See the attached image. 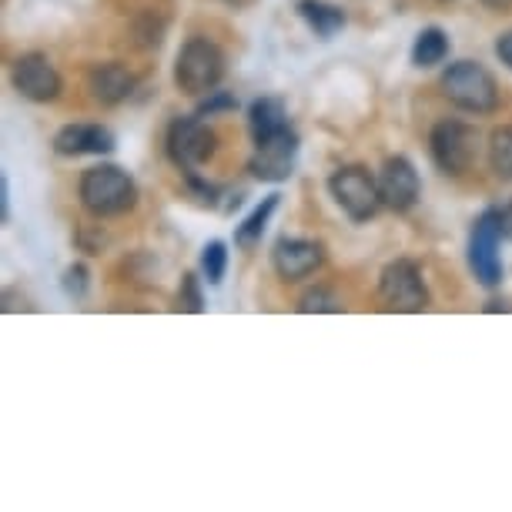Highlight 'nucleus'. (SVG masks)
Wrapping results in <instances>:
<instances>
[{"mask_svg":"<svg viewBox=\"0 0 512 512\" xmlns=\"http://www.w3.org/2000/svg\"><path fill=\"white\" fill-rule=\"evenodd\" d=\"M77 195H81V205L98 218L124 215L138 205V185L118 164H94L84 171Z\"/></svg>","mask_w":512,"mask_h":512,"instance_id":"f257e3e1","label":"nucleus"},{"mask_svg":"<svg viewBox=\"0 0 512 512\" xmlns=\"http://www.w3.org/2000/svg\"><path fill=\"white\" fill-rule=\"evenodd\" d=\"M442 94L469 114H492L499 108V84L479 61H456L442 74Z\"/></svg>","mask_w":512,"mask_h":512,"instance_id":"f03ea898","label":"nucleus"},{"mask_svg":"<svg viewBox=\"0 0 512 512\" xmlns=\"http://www.w3.org/2000/svg\"><path fill=\"white\" fill-rule=\"evenodd\" d=\"M221 77H225V54L208 37H191L178 51L175 61V84L191 98L218 91Z\"/></svg>","mask_w":512,"mask_h":512,"instance_id":"7ed1b4c3","label":"nucleus"},{"mask_svg":"<svg viewBox=\"0 0 512 512\" xmlns=\"http://www.w3.org/2000/svg\"><path fill=\"white\" fill-rule=\"evenodd\" d=\"M328 191H332L335 205L345 211L352 221H369L375 211L382 208V191L379 178H372L369 168L362 164H345L328 178Z\"/></svg>","mask_w":512,"mask_h":512,"instance_id":"20e7f679","label":"nucleus"},{"mask_svg":"<svg viewBox=\"0 0 512 512\" xmlns=\"http://www.w3.org/2000/svg\"><path fill=\"white\" fill-rule=\"evenodd\" d=\"M506 238L499 225V208H486L469 231V268L482 288H496L502 282L499 241Z\"/></svg>","mask_w":512,"mask_h":512,"instance_id":"39448f33","label":"nucleus"},{"mask_svg":"<svg viewBox=\"0 0 512 512\" xmlns=\"http://www.w3.org/2000/svg\"><path fill=\"white\" fill-rule=\"evenodd\" d=\"M429 151H432V161L439 164V171H446V175H466L472 168V161H476L479 134L476 128H469V124L446 118L432 128Z\"/></svg>","mask_w":512,"mask_h":512,"instance_id":"423d86ee","label":"nucleus"},{"mask_svg":"<svg viewBox=\"0 0 512 512\" xmlns=\"http://www.w3.org/2000/svg\"><path fill=\"white\" fill-rule=\"evenodd\" d=\"M379 298L389 312H425L429 308V288L419 272V265L409 258L385 265L379 278Z\"/></svg>","mask_w":512,"mask_h":512,"instance_id":"0eeeda50","label":"nucleus"},{"mask_svg":"<svg viewBox=\"0 0 512 512\" xmlns=\"http://www.w3.org/2000/svg\"><path fill=\"white\" fill-rule=\"evenodd\" d=\"M215 131L208 128L205 118H175L168 128V154L171 161L178 164L188 175H198V164H205L211 154H215Z\"/></svg>","mask_w":512,"mask_h":512,"instance_id":"6e6552de","label":"nucleus"},{"mask_svg":"<svg viewBox=\"0 0 512 512\" xmlns=\"http://www.w3.org/2000/svg\"><path fill=\"white\" fill-rule=\"evenodd\" d=\"M295 158H298V134L292 128L272 134L265 141H255V154L248 161V171L258 181H268V185H278V181H288L295 171Z\"/></svg>","mask_w":512,"mask_h":512,"instance_id":"1a4fd4ad","label":"nucleus"},{"mask_svg":"<svg viewBox=\"0 0 512 512\" xmlns=\"http://www.w3.org/2000/svg\"><path fill=\"white\" fill-rule=\"evenodd\" d=\"M11 81H14V91L21 94V98L34 101V104L54 101L64 88V81H61V74H57V67L51 64V57L37 54V51L17 57Z\"/></svg>","mask_w":512,"mask_h":512,"instance_id":"9d476101","label":"nucleus"},{"mask_svg":"<svg viewBox=\"0 0 512 512\" xmlns=\"http://www.w3.org/2000/svg\"><path fill=\"white\" fill-rule=\"evenodd\" d=\"M379 191H382V205L395 211V215L412 211L415 201L422 195V181H419L415 164L409 158H402V154L389 158L379 171Z\"/></svg>","mask_w":512,"mask_h":512,"instance_id":"9b49d317","label":"nucleus"},{"mask_svg":"<svg viewBox=\"0 0 512 512\" xmlns=\"http://www.w3.org/2000/svg\"><path fill=\"white\" fill-rule=\"evenodd\" d=\"M325 262V248L312 238H282L272 248V265L282 282H302Z\"/></svg>","mask_w":512,"mask_h":512,"instance_id":"f8f14e48","label":"nucleus"},{"mask_svg":"<svg viewBox=\"0 0 512 512\" xmlns=\"http://www.w3.org/2000/svg\"><path fill=\"white\" fill-rule=\"evenodd\" d=\"M118 148L114 134L101 124H67L54 134V151L61 158H81V154H111Z\"/></svg>","mask_w":512,"mask_h":512,"instance_id":"ddd939ff","label":"nucleus"},{"mask_svg":"<svg viewBox=\"0 0 512 512\" xmlns=\"http://www.w3.org/2000/svg\"><path fill=\"white\" fill-rule=\"evenodd\" d=\"M88 91L104 108H118L121 101H128L134 94V74L118 61L98 64V67H91V74H88Z\"/></svg>","mask_w":512,"mask_h":512,"instance_id":"4468645a","label":"nucleus"},{"mask_svg":"<svg viewBox=\"0 0 512 512\" xmlns=\"http://www.w3.org/2000/svg\"><path fill=\"white\" fill-rule=\"evenodd\" d=\"M292 128L288 124V111H285V101L278 98H258L251 104L248 111V131H251V141H265L272 134Z\"/></svg>","mask_w":512,"mask_h":512,"instance_id":"2eb2a0df","label":"nucleus"},{"mask_svg":"<svg viewBox=\"0 0 512 512\" xmlns=\"http://www.w3.org/2000/svg\"><path fill=\"white\" fill-rule=\"evenodd\" d=\"M298 14H302V21L312 27L315 37H322V41H332L345 27V11L335 4H325V0H298Z\"/></svg>","mask_w":512,"mask_h":512,"instance_id":"dca6fc26","label":"nucleus"},{"mask_svg":"<svg viewBox=\"0 0 512 512\" xmlns=\"http://www.w3.org/2000/svg\"><path fill=\"white\" fill-rule=\"evenodd\" d=\"M449 57V34L442 27H422L412 44L415 67H439Z\"/></svg>","mask_w":512,"mask_h":512,"instance_id":"f3484780","label":"nucleus"},{"mask_svg":"<svg viewBox=\"0 0 512 512\" xmlns=\"http://www.w3.org/2000/svg\"><path fill=\"white\" fill-rule=\"evenodd\" d=\"M278 201H282V195H268V198H262V205H258L251 215L241 221V225L235 228V245L238 248H245V251H251L262 241V235H265V225H268V218L275 215V208H278Z\"/></svg>","mask_w":512,"mask_h":512,"instance_id":"a211bd4d","label":"nucleus"},{"mask_svg":"<svg viewBox=\"0 0 512 512\" xmlns=\"http://www.w3.org/2000/svg\"><path fill=\"white\" fill-rule=\"evenodd\" d=\"M489 164H492V175L499 181H506V185H512V124H502V128L492 131Z\"/></svg>","mask_w":512,"mask_h":512,"instance_id":"6ab92c4d","label":"nucleus"},{"mask_svg":"<svg viewBox=\"0 0 512 512\" xmlns=\"http://www.w3.org/2000/svg\"><path fill=\"white\" fill-rule=\"evenodd\" d=\"M225 268H228V245L225 241H208L205 251H201V275H205L208 285H221L225 278Z\"/></svg>","mask_w":512,"mask_h":512,"instance_id":"aec40b11","label":"nucleus"},{"mask_svg":"<svg viewBox=\"0 0 512 512\" xmlns=\"http://www.w3.org/2000/svg\"><path fill=\"white\" fill-rule=\"evenodd\" d=\"M298 312L305 315H318V312H342V298H338L335 292H328V288H308V292L298 298Z\"/></svg>","mask_w":512,"mask_h":512,"instance_id":"412c9836","label":"nucleus"},{"mask_svg":"<svg viewBox=\"0 0 512 512\" xmlns=\"http://www.w3.org/2000/svg\"><path fill=\"white\" fill-rule=\"evenodd\" d=\"M221 111H238V98L231 91H211L205 101L198 104V118H215Z\"/></svg>","mask_w":512,"mask_h":512,"instance_id":"4be33fe9","label":"nucleus"},{"mask_svg":"<svg viewBox=\"0 0 512 512\" xmlns=\"http://www.w3.org/2000/svg\"><path fill=\"white\" fill-rule=\"evenodd\" d=\"M178 308L185 312H205V298H201V288H198V278L195 275H181V295H178Z\"/></svg>","mask_w":512,"mask_h":512,"instance_id":"5701e85b","label":"nucleus"},{"mask_svg":"<svg viewBox=\"0 0 512 512\" xmlns=\"http://www.w3.org/2000/svg\"><path fill=\"white\" fill-rule=\"evenodd\" d=\"M88 268H84V265H71V268H67V272H64V292L67 295H71V298H84V295H88Z\"/></svg>","mask_w":512,"mask_h":512,"instance_id":"b1692460","label":"nucleus"},{"mask_svg":"<svg viewBox=\"0 0 512 512\" xmlns=\"http://www.w3.org/2000/svg\"><path fill=\"white\" fill-rule=\"evenodd\" d=\"M496 57L512 71V31H506V34H499V37H496Z\"/></svg>","mask_w":512,"mask_h":512,"instance_id":"393cba45","label":"nucleus"},{"mask_svg":"<svg viewBox=\"0 0 512 512\" xmlns=\"http://www.w3.org/2000/svg\"><path fill=\"white\" fill-rule=\"evenodd\" d=\"M0 221H11V188H7V178L0 175Z\"/></svg>","mask_w":512,"mask_h":512,"instance_id":"a878e982","label":"nucleus"},{"mask_svg":"<svg viewBox=\"0 0 512 512\" xmlns=\"http://www.w3.org/2000/svg\"><path fill=\"white\" fill-rule=\"evenodd\" d=\"M499 225H502V235L512 241V201L499 208Z\"/></svg>","mask_w":512,"mask_h":512,"instance_id":"bb28decb","label":"nucleus"},{"mask_svg":"<svg viewBox=\"0 0 512 512\" xmlns=\"http://www.w3.org/2000/svg\"><path fill=\"white\" fill-rule=\"evenodd\" d=\"M482 7H489V11H496V14H506L512 11V0H482Z\"/></svg>","mask_w":512,"mask_h":512,"instance_id":"cd10ccee","label":"nucleus"},{"mask_svg":"<svg viewBox=\"0 0 512 512\" xmlns=\"http://www.w3.org/2000/svg\"><path fill=\"white\" fill-rule=\"evenodd\" d=\"M486 312H512V305L509 302H489Z\"/></svg>","mask_w":512,"mask_h":512,"instance_id":"c85d7f7f","label":"nucleus"},{"mask_svg":"<svg viewBox=\"0 0 512 512\" xmlns=\"http://www.w3.org/2000/svg\"><path fill=\"white\" fill-rule=\"evenodd\" d=\"M439 4H449V0H439Z\"/></svg>","mask_w":512,"mask_h":512,"instance_id":"c756f323","label":"nucleus"}]
</instances>
